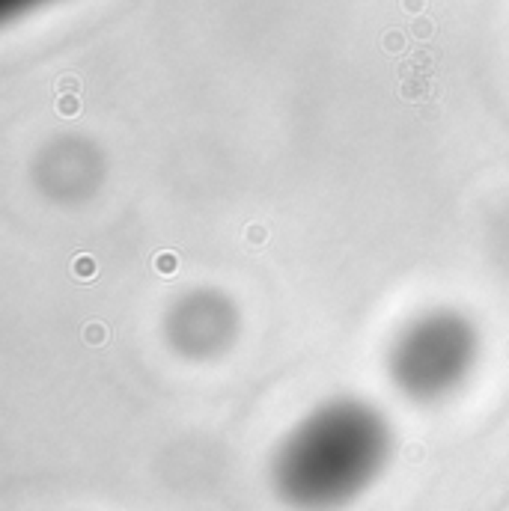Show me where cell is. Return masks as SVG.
I'll return each instance as SVG.
<instances>
[{
    "mask_svg": "<svg viewBox=\"0 0 509 511\" xmlns=\"http://www.w3.org/2000/svg\"><path fill=\"white\" fill-rule=\"evenodd\" d=\"M238 313L224 295L199 288L185 295L167 315V336L185 357H215L235 339Z\"/></svg>",
    "mask_w": 509,
    "mask_h": 511,
    "instance_id": "3",
    "label": "cell"
},
{
    "mask_svg": "<svg viewBox=\"0 0 509 511\" xmlns=\"http://www.w3.org/2000/svg\"><path fill=\"white\" fill-rule=\"evenodd\" d=\"M393 428L375 405L339 396L316 405L286 431L271 458V485L289 508L337 511L384 476Z\"/></svg>",
    "mask_w": 509,
    "mask_h": 511,
    "instance_id": "1",
    "label": "cell"
},
{
    "mask_svg": "<svg viewBox=\"0 0 509 511\" xmlns=\"http://www.w3.org/2000/svg\"><path fill=\"white\" fill-rule=\"evenodd\" d=\"M480 327L453 306H435L399 327L387 375L405 398L435 405L456 396L480 363Z\"/></svg>",
    "mask_w": 509,
    "mask_h": 511,
    "instance_id": "2",
    "label": "cell"
}]
</instances>
